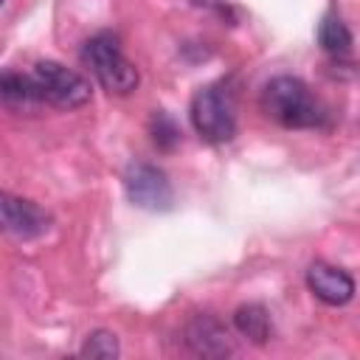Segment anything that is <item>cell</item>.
I'll return each instance as SVG.
<instances>
[{
  "mask_svg": "<svg viewBox=\"0 0 360 360\" xmlns=\"http://www.w3.org/2000/svg\"><path fill=\"white\" fill-rule=\"evenodd\" d=\"M188 118H191V127L197 129V135L208 143H225L236 135L233 98L219 84L200 87L194 93L191 107H188Z\"/></svg>",
  "mask_w": 360,
  "mask_h": 360,
  "instance_id": "3957f363",
  "label": "cell"
},
{
  "mask_svg": "<svg viewBox=\"0 0 360 360\" xmlns=\"http://www.w3.org/2000/svg\"><path fill=\"white\" fill-rule=\"evenodd\" d=\"M82 357H93V360H112L118 357V338L107 329H96L87 335L84 346L79 349Z\"/></svg>",
  "mask_w": 360,
  "mask_h": 360,
  "instance_id": "4fadbf2b",
  "label": "cell"
},
{
  "mask_svg": "<svg viewBox=\"0 0 360 360\" xmlns=\"http://www.w3.org/2000/svg\"><path fill=\"white\" fill-rule=\"evenodd\" d=\"M0 104H6V107H34V104H42L31 73L3 70L0 73Z\"/></svg>",
  "mask_w": 360,
  "mask_h": 360,
  "instance_id": "9c48e42d",
  "label": "cell"
},
{
  "mask_svg": "<svg viewBox=\"0 0 360 360\" xmlns=\"http://www.w3.org/2000/svg\"><path fill=\"white\" fill-rule=\"evenodd\" d=\"M307 287L318 301H323L329 307H343L354 298V278L346 270H340L335 264H326V262L309 264Z\"/></svg>",
  "mask_w": 360,
  "mask_h": 360,
  "instance_id": "52a82bcc",
  "label": "cell"
},
{
  "mask_svg": "<svg viewBox=\"0 0 360 360\" xmlns=\"http://www.w3.org/2000/svg\"><path fill=\"white\" fill-rule=\"evenodd\" d=\"M0 3H3V0H0Z\"/></svg>",
  "mask_w": 360,
  "mask_h": 360,
  "instance_id": "5bb4252c",
  "label": "cell"
},
{
  "mask_svg": "<svg viewBox=\"0 0 360 360\" xmlns=\"http://www.w3.org/2000/svg\"><path fill=\"white\" fill-rule=\"evenodd\" d=\"M149 132H152V141L158 149H174L180 143V127L174 124V118L163 110H155L152 112V121H149Z\"/></svg>",
  "mask_w": 360,
  "mask_h": 360,
  "instance_id": "7c38bea8",
  "label": "cell"
},
{
  "mask_svg": "<svg viewBox=\"0 0 360 360\" xmlns=\"http://www.w3.org/2000/svg\"><path fill=\"white\" fill-rule=\"evenodd\" d=\"M318 42H321V48H323L326 53H332V56H346V53L352 51V31H349V25H346L335 11H329V14L321 20V25H318Z\"/></svg>",
  "mask_w": 360,
  "mask_h": 360,
  "instance_id": "8fae6325",
  "label": "cell"
},
{
  "mask_svg": "<svg viewBox=\"0 0 360 360\" xmlns=\"http://www.w3.org/2000/svg\"><path fill=\"white\" fill-rule=\"evenodd\" d=\"M31 79L37 84L39 101H48L59 110H76L90 101V82L82 73H76L53 59L37 62L31 70Z\"/></svg>",
  "mask_w": 360,
  "mask_h": 360,
  "instance_id": "277c9868",
  "label": "cell"
},
{
  "mask_svg": "<svg viewBox=\"0 0 360 360\" xmlns=\"http://www.w3.org/2000/svg\"><path fill=\"white\" fill-rule=\"evenodd\" d=\"M233 326L239 329L242 338H248L256 346L267 343L270 329H273L270 326V315H267V309L262 304H245V307H239L233 312Z\"/></svg>",
  "mask_w": 360,
  "mask_h": 360,
  "instance_id": "30bf717a",
  "label": "cell"
},
{
  "mask_svg": "<svg viewBox=\"0 0 360 360\" xmlns=\"http://www.w3.org/2000/svg\"><path fill=\"white\" fill-rule=\"evenodd\" d=\"M124 188L129 202L143 211H169L174 202V188L166 172L152 163H132L124 174Z\"/></svg>",
  "mask_w": 360,
  "mask_h": 360,
  "instance_id": "5b68a950",
  "label": "cell"
},
{
  "mask_svg": "<svg viewBox=\"0 0 360 360\" xmlns=\"http://www.w3.org/2000/svg\"><path fill=\"white\" fill-rule=\"evenodd\" d=\"M186 343L191 346L194 354H202V357H225L233 352L228 329L214 315H197L186 326Z\"/></svg>",
  "mask_w": 360,
  "mask_h": 360,
  "instance_id": "ba28073f",
  "label": "cell"
},
{
  "mask_svg": "<svg viewBox=\"0 0 360 360\" xmlns=\"http://www.w3.org/2000/svg\"><path fill=\"white\" fill-rule=\"evenodd\" d=\"M82 62L93 70L98 84L112 96H129L141 82L138 68L124 56L118 37L110 31H98L84 42Z\"/></svg>",
  "mask_w": 360,
  "mask_h": 360,
  "instance_id": "7a4b0ae2",
  "label": "cell"
},
{
  "mask_svg": "<svg viewBox=\"0 0 360 360\" xmlns=\"http://www.w3.org/2000/svg\"><path fill=\"white\" fill-rule=\"evenodd\" d=\"M262 112L287 129H318L326 127V107L309 93V87L295 76H276L262 90Z\"/></svg>",
  "mask_w": 360,
  "mask_h": 360,
  "instance_id": "6da1fadb",
  "label": "cell"
},
{
  "mask_svg": "<svg viewBox=\"0 0 360 360\" xmlns=\"http://www.w3.org/2000/svg\"><path fill=\"white\" fill-rule=\"evenodd\" d=\"M51 228V217L31 200L11 191H0V233L17 239H34Z\"/></svg>",
  "mask_w": 360,
  "mask_h": 360,
  "instance_id": "8992f818",
  "label": "cell"
}]
</instances>
